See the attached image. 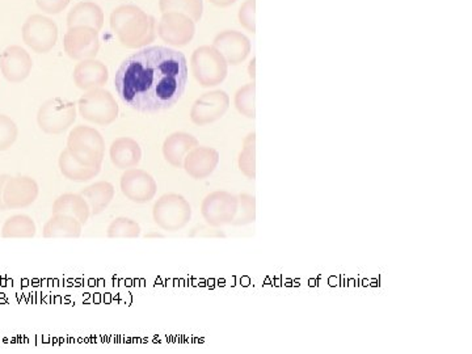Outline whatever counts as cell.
<instances>
[{"label": "cell", "mask_w": 472, "mask_h": 354, "mask_svg": "<svg viewBox=\"0 0 472 354\" xmlns=\"http://www.w3.org/2000/svg\"><path fill=\"white\" fill-rule=\"evenodd\" d=\"M92 26L100 32L104 26V11L93 1H80L75 4L68 15V28Z\"/></svg>", "instance_id": "cell-20"}, {"label": "cell", "mask_w": 472, "mask_h": 354, "mask_svg": "<svg viewBox=\"0 0 472 354\" xmlns=\"http://www.w3.org/2000/svg\"><path fill=\"white\" fill-rule=\"evenodd\" d=\"M40 194L37 181L29 176H9L4 186V203L9 210L26 209L33 205Z\"/></svg>", "instance_id": "cell-12"}, {"label": "cell", "mask_w": 472, "mask_h": 354, "mask_svg": "<svg viewBox=\"0 0 472 354\" xmlns=\"http://www.w3.org/2000/svg\"><path fill=\"white\" fill-rule=\"evenodd\" d=\"M83 225L79 220L66 214H53L45 223L43 236L46 239H77L82 236Z\"/></svg>", "instance_id": "cell-19"}, {"label": "cell", "mask_w": 472, "mask_h": 354, "mask_svg": "<svg viewBox=\"0 0 472 354\" xmlns=\"http://www.w3.org/2000/svg\"><path fill=\"white\" fill-rule=\"evenodd\" d=\"M76 107L83 119L99 127H108L113 124L119 113L114 96L102 87L85 91V95L79 99Z\"/></svg>", "instance_id": "cell-4"}, {"label": "cell", "mask_w": 472, "mask_h": 354, "mask_svg": "<svg viewBox=\"0 0 472 354\" xmlns=\"http://www.w3.org/2000/svg\"><path fill=\"white\" fill-rule=\"evenodd\" d=\"M218 159L220 155L215 150L209 147H197L186 155L183 167L186 168L188 175H191L195 180H201L209 176L215 169Z\"/></svg>", "instance_id": "cell-18"}, {"label": "cell", "mask_w": 472, "mask_h": 354, "mask_svg": "<svg viewBox=\"0 0 472 354\" xmlns=\"http://www.w3.org/2000/svg\"><path fill=\"white\" fill-rule=\"evenodd\" d=\"M37 232L32 217L26 214H16L9 217L1 227V236L6 239H31Z\"/></svg>", "instance_id": "cell-25"}, {"label": "cell", "mask_w": 472, "mask_h": 354, "mask_svg": "<svg viewBox=\"0 0 472 354\" xmlns=\"http://www.w3.org/2000/svg\"><path fill=\"white\" fill-rule=\"evenodd\" d=\"M80 194L87 200L91 209V215H99L105 210L116 195V189L109 181H97L85 186Z\"/></svg>", "instance_id": "cell-23"}, {"label": "cell", "mask_w": 472, "mask_h": 354, "mask_svg": "<svg viewBox=\"0 0 472 354\" xmlns=\"http://www.w3.org/2000/svg\"><path fill=\"white\" fill-rule=\"evenodd\" d=\"M227 95L222 91L206 93L197 100L192 109V119L197 125H205L222 117L227 110Z\"/></svg>", "instance_id": "cell-16"}, {"label": "cell", "mask_w": 472, "mask_h": 354, "mask_svg": "<svg viewBox=\"0 0 472 354\" xmlns=\"http://www.w3.org/2000/svg\"><path fill=\"white\" fill-rule=\"evenodd\" d=\"M76 113L75 102L62 97H53L38 108L37 124L45 134H62L74 125Z\"/></svg>", "instance_id": "cell-5"}, {"label": "cell", "mask_w": 472, "mask_h": 354, "mask_svg": "<svg viewBox=\"0 0 472 354\" xmlns=\"http://www.w3.org/2000/svg\"><path fill=\"white\" fill-rule=\"evenodd\" d=\"M188 83L186 55L166 46H147L118 68L114 85L129 108L141 113L171 109Z\"/></svg>", "instance_id": "cell-1"}, {"label": "cell", "mask_w": 472, "mask_h": 354, "mask_svg": "<svg viewBox=\"0 0 472 354\" xmlns=\"http://www.w3.org/2000/svg\"><path fill=\"white\" fill-rule=\"evenodd\" d=\"M9 178V175H0V211L9 210L6 203H4V198H3V194H4V186H6V183Z\"/></svg>", "instance_id": "cell-31"}, {"label": "cell", "mask_w": 472, "mask_h": 354, "mask_svg": "<svg viewBox=\"0 0 472 354\" xmlns=\"http://www.w3.org/2000/svg\"><path fill=\"white\" fill-rule=\"evenodd\" d=\"M141 226L136 220L127 217H118L110 222L107 235L110 239H135L141 236Z\"/></svg>", "instance_id": "cell-27"}, {"label": "cell", "mask_w": 472, "mask_h": 354, "mask_svg": "<svg viewBox=\"0 0 472 354\" xmlns=\"http://www.w3.org/2000/svg\"><path fill=\"white\" fill-rule=\"evenodd\" d=\"M37 7L49 15H58L68 9L70 0H36Z\"/></svg>", "instance_id": "cell-30"}, {"label": "cell", "mask_w": 472, "mask_h": 354, "mask_svg": "<svg viewBox=\"0 0 472 354\" xmlns=\"http://www.w3.org/2000/svg\"><path fill=\"white\" fill-rule=\"evenodd\" d=\"M191 205L183 195H161L152 208L154 222L164 231H178L191 220Z\"/></svg>", "instance_id": "cell-6"}, {"label": "cell", "mask_w": 472, "mask_h": 354, "mask_svg": "<svg viewBox=\"0 0 472 354\" xmlns=\"http://www.w3.org/2000/svg\"><path fill=\"white\" fill-rule=\"evenodd\" d=\"M18 136V127L12 118L0 113V152L9 150Z\"/></svg>", "instance_id": "cell-29"}, {"label": "cell", "mask_w": 472, "mask_h": 354, "mask_svg": "<svg viewBox=\"0 0 472 354\" xmlns=\"http://www.w3.org/2000/svg\"><path fill=\"white\" fill-rule=\"evenodd\" d=\"M58 167L60 173L70 181L74 183H87L97 176L102 171V167H87L80 164L75 158L70 154L68 149L60 152L58 158Z\"/></svg>", "instance_id": "cell-24"}, {"label": "cell", "mask_w": 472, "mask_h": 354, "mask_svg": "<svg viewBox=\"0 0 472 354\" xmlns=\"http://www.w3.org/2000/svg\"><path fill=\"white\" fill-rule=\"evenodd\" d=\"M66 149L76 161L87 167H102L105 158V141L95 127H74L68 134Z\"/></svg>", "instance_id": "cell-3"}, {"label": "cell", "mask_w": 472, "mask_h": 354, "mask_svg": "<svg viewBox=\"0 0 472 354\" xmlns=\"http://www.w3.org/2000/svg\"><path fill=\"white\" fill-rule=\"evenodd\" d=\"M110 29L127 49H144L155 41V18L134 4H122L110 14Z\"/></svg>", "instance_id": "cell-2"}, {"label": "cell", "mask_w": 472, "mask_h": 354, "mask_svg": "<svg viewBox=\"0 0 472 354\" xmlns=\"http://www.w3.org/2000/svg\"><path fill=\"white\" fill-rule=\"evenodd\" d=\"M192 70L195 79L203 87L220 85L226 77L227 66L220 53L203 46L195 50L192 58Z\"/></svg>", "instance_id": "cell-8"}, {"label": "cell", "mask_w": 472, "mask_h": 354, "mask_svg": "<svg viewBox=\"0 0 472 354\" xmlns=\"http://www.w3.org/2000/svg\"><path fill=\"white\" fill-rule=\"evenodd\" d=\"M74 85L82 91H91L102 88L108 83L109 70L99 59L91 58L79 60L73 73Z\"/></svg>", "instance_id": "cell-15"}, {"label": "cell", "mask_w": 472, "mask_h": 354, "mask_svg": "<svg viewBox=\"0 0 472 354\" xmlns=\"http://www.w3.org/2000/svg\"><path fill=\"white\" fill-rule=\"evenodd\" d=\"M197 146V141L192 135L175 133L169 135L163 144V156L171 166L180 168L186 159V155Z\"/></svg>", "instance_id": "cell-22"}, {"label": "cell", "mask_w": 472, "mask_h": 354, "mask_svg": "<svg viewBox=\"0 0 472 354\" xmlns=\"http://www.w3.org/2000/svg\"><path fill=\"white\" fill-rule=\"evenodd\" d=\"M53 214H66L85 225L91 217V209L80 193H65L59 195L53 203Z\"/></svg>", "instance_id": "cell-21"}, {"label": "cell", "mask_w": 472, "mask_h": 354, "mask_svg": "<svg viewBox=\"0 0 472 354\" xmlns=\"http://www.w3.org/2000/svg\"><path fill=\"white\" fill-rule=\"evenodd\" d=\"M243 41H245V37H242L240 34L226 32L217 37L215 45L220 46V50L226 54L232 65H236L240 59L245 58V45Z\"/></svg>", "instance_id": "cell-26"}, {"label": "cell", "mask_w": 472, "mask_h": 354, "mask_svg": "<svg viewBox=\"0 0 472 354\" xmlns=\"http://www.w3.org/2000/svg\"><path fill=\"white\" fill-rule=\"evenodd\" d=\"M33 60L28 51L18 45H9L0 54V73L9 83H21L31 75Z\"/></svg>", "instance_id": "cell-11"}, {"label": "cell", "mask_w": 472, "mask_h": 354, "mask_svg": "<svg viewBox=\"0 0 472 354\" xmlns=\"http://www.w3.org/2000/svg\"><path fill=\"white\" fill-rule=\"evenodd\" d=\"M21 34L28 48L34 53L46 54L57 45L58 26L50 17L34 14L26 18Z\"/></svg>", "instance_id": "cell-7"}, {"label": "cell", "mask_w": 472, "mask_h": 354, "mask_svg": "<svg viewBox=\"0 0 472 354\" xmlns=\"http://www.w3.org/2000/svg\"><path fill=\"white\" fill-rule=\"evenodd\" d=\"M217 6H228L230 3H234L235 0H211Z\"/></svg>", "instance_id": "cell-32"}, {"label": "cell", "mask_w": 472, "mask_h": 354, "mask_svg": "<svg viewBox=\"0 0 472 354\" xmlns=\"http://www.w3.org/2000/svg\"><path fill=\"white\" fill-rule=\"evenodd\" d=\"M121 192L129 201L134 203H147L155 198L158 184L155 178L144 169L129 168L124 171L119 180Z\"/></svg>", "instance_id": "cell-10"}, {"label": "cell", "mask_w": 472, "mask_h": 354, "mask_svg": "<svg viewBox=\"0 0 472 354\" xmlns=\"http://www.w3.org/2000/svg\"><path fill=\"white\" fill-rule=\"evenodd\" d=\"M63 49L74 60L96 58L100 50L99 31L92 26H71L63 37Z\"/></svg>", "instance_id": "cell-9"}, {"label": "cell", "mask_w": 472, "mask_h": 354, "mask_svg": "<svg viewBox=\"0 0 472 354\" xmlns=\"http://www.w3.org/2000/svg\"><path fill=\"white\" fill-rule=\"evenodd\" d=\"M194 26L192 21L180 14L166 12L158 26V34L164 43L173 46H183L193 37Z\"/></svg>", "instance_id": "cell-13"}, {"label": "cell", "mask_w": 472, "mask_h": 354, "mask_svg": "<svg viewBox=\"0 0 472 354\" xmlns=\"http://www.w3.org/2000/svg\"><path fill=\"white\" fill-rule=\"evenodd\" d=\"M237 200L232 194L215 192L206 197L203 203V215L213 226L227 225L234 220Z\"/></svg>", "instance_id": "cell-14"}, {"label": "cell", "mask_w": 472, "mask_h": 354, "mask_svg": "<svg viewBox=\"0 0 472 354\" xmlns=\"http://www.w3.org/2000/svg\"><path fill=\"white\" fill-rule=\"evenodd\" d=\"M159 7L163 14L171 11H186L198 20L201 17L203 3L201 0H159Z\"/></svg>", "instance_id": "cell-28"}, {"label": "cell", "mask_w": 472, "mask_h": 354, "mask_svg": "<svg viewBox=\"0 0 472 354\" xmlns=\"http://www.w3.org/2000/svg\"><path fill=\"white\" fill-rule=\"evenodd\" d=\"M109 158L116 168H135L142 161V149L133 138L119 136L110 144Z\"/></svg>", "instance_id": "cell-17"}]
</instances>
